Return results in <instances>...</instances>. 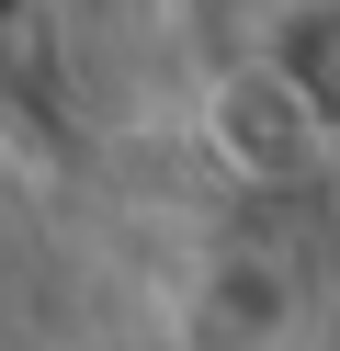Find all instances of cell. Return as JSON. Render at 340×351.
<instances>
[{
  "label": "cell",
  "instance_id": "1",
  "mask_svg": "<svg viewBox=\"0 0 340 351\" xmlns=\"http://www.w3.org/2000/svg\"><path fill=\"white\" fill-rule=\"evenodd\" d=\"M249 69H261L272 102L306 125L317 159H340V0H272V23H261V46H249Z\"/></svg>",
  "mask_w": 340,
  "mask_h": 351
},
{
  "label": "cell",
  "instance_id": "2",
  "mask_svg": "<svg viewBox=\"0 0 340 351\" xmlns=\"http://www.w3.org/2000/svg\"><path fill=\"white\" fill-rule=\"evenodd\" d=\"M0 12H12V0H0Z\"/></svg>",
  "mask_w": 340,
  "mask_h": 351
}]
</instances>
